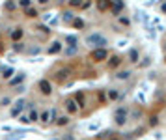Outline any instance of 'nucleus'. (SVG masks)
Instances as JSON below:
<instances>
[{
    "label": "nucleus",
    "instance_id": "1",
    "mask_svg": "<svg viewBox=\"0 0 166 140\" xmlns=\"http://www.w3.org/2000/svg\"><path fill=\"white\" fill-rule=\"evenodd\" d=\"M86 43L93 49H105L108 45V39L105 36H101V34H92V36L86 37Z\"/></svg>",
    "mask_w": 166,
    "mask_h": 140
},
{
    "label": "nucleus",
    "instance_id": "2",
    "mask_svg": "<svg viewBox=\"0 0 166 140\" xmlns=\"http://www.w3.org/2000/svg\"><path fill=\"white\" fill-rule=\"evenodd\" d=\"M114 122L118 123V125H125L127 123V108H118L116 110V114H114Z\"/></svg>",
    "mask_w": 166,
    "mask_h": 140
},
{
    "label": "nucleus",
    "instance_id": "3",
    "mask_svg": "<svg viewBox=\"0 0 166 140\" xmlns=\"http://www.w3.org/2000/svg\"><path fill=\"white\" fill-rule=\"evenodd\" d=\"M92 58H93V62H103V60L108 58V51L107 49H93L92 51Z\"/></svg>",
    "mask_w": 166,
    "mask_h": 140
},
{
    "label": "nucleus",
    "instance_id": "4",
    "mask_svg": "<svg viewBox=\"0 0 166 140\" xmlns=\"http://www.w3.org/2000/svg\"><path fill=\"white\" fill-rule=\"evenodd\" d=\"M37 88H39V92H41L43 95H51V92H52V86H51V82H49L47 78H41V81L37 82Z\"/></svg>",
    "mask_w": 166,
    "mask_h": 140
},
{
    "label": "nucleus",
    "instance_id": "5",
    "mask_svg": "<svg viewBox=\"0 0 166 140\" xmlns=\"http://www.w3.org/2000/svg\"><path fill=\"white\" fill-rule=\"evenodd\" d=\"M24 105H26V103H24V99H17V101H15V107L11 108V116L13 118H17L19 114L24 110Z\"/></svg>",
    "mask_w": 166,
    "mask_h": 140
},
{
    "label": "nucleus",
    "instance_id": "6",
    "mask_svg": "<svg viewBox=\"0 0 166 140\" xmlns=\"http://www.w3.org/2000/svg\"><path fill=\"white\" fill-rule=\"evenodd\" d=\"M65 108H67L69 114H77L78 112V105L75 103V99H67V101H65Z\"/></svg>",
    "mask_w": 166,
    "mask_h": 140
},
{
    "label": "nucleus",
    "instance_id": "7",
    "mask_svg": "<svg viewBox=\"0 0 166 140\" xmlns=\"http://www.w3.org/2000/svg\"><path fill=\"white\" fill-rule=\"evenodd\" d=\"M110 0H97V9L99 11H108L110 9Z\"/></svg>",
    "mask_w": 166,
    "mask_h": 140
},
{
    "label": "nucleus",
    "instance_id": "8",
    "mask_svg": "<svg viewBox=\"0 0 166 140\" xmlns=\"http://www.w3.org/2000/svg\"><path fill=\"white\" fill-rule=\"evenodd\" d=\"M121 9H123V0H116L110 11H112L114 15H119V13H121Z\"/></svg>",
    "mask_w": 166,
    "mask_h": 140
},
{
    "label": "nucleus",
    "instance_id": "9",
    "mask_svg": "<svg viewBox=\"0 0 166 140\" xmlns=\"http://www.w3.org/2000/svg\"><path fill=\"white\" fill-rule=\"evenodd\" d=\"M69 73H71V71H69L67 67H64V69H58V73H56V78H58L60 82H62V81H65V78L69 77Z\"/></svg>",
    "mask_w": 166,
    "mask_h": 140
},
{
    "label": "nucleus",
    "instance_id": "10",
    "mask_svg": "<svg viewBox=\"0 0 166 140\" xmlns=\"http://www.w3.org/2000/svg\"><path fill=\"white\" fill-rule=\"evenodd\" d=\"M60 51H62V43L60 41H54L51 47H49V54H58Z\"/></svg>",
    "mask_w": 166,
    "mask_h": 140
},
{
    "label": "nucleus",
    "instance_id": "11",
    "mask_svg": "<svg viewBox=\"0 0 166 140\" xmlns=\"http://www.w3.org/2000/svg\"><path fill=\"white\" fill-rule=\"evenodd\" d=\"M24 77H26L24 73H19V77H13V78H9V86H17V84H21V82L24 81Z\"/></svg>",
    "mask_w": 166,
    "mask_h": 140
},
{
    "label": "nucleus",
    "instance_id": "12",
    "mask_svg": "<svg viewBox=\"0 0 166 140\" xmlns=\"http://www.w3.org/2000/svg\"><path fill=\"white\" fill-rule=\"evenodd\" d=\"M119 64H121V58H119V56H112V58H110V62H108V69L118 67Z\"/></svg>",
    "mask_w": 166,
    "mask_h": 140
},
{
    "label": "nucleus",
    "instance_id": "13",
    "mask_svg": "<svg viewBox=\"0 0 166 140\" xmlns=\"http://www.w3.org/2000/svg\"><path fill=\"white\" fill-rule=\"evenodd\" d=\"M77 52H78V45H69V49L64 51L65 56H73V54H77Z\"/></svg>",
    "mask_w": 166,
    "mask_h": 140
},
{
    "label": "nucleus",
    "instance_id": "14",
    "mask_svg": "<svg viewBox=\"0 0 166 140\" xmlns=\"http://www.w3.org/2000/svg\"><path fill=\"white\" fill-rule=\"evenodd\" d=\"M129 77H131V71H129V69H123V71H119L118 75H116V78H118V81H127Z\"/></svg>",
    "mask_w": 166,
    "mask_h": 140
},
{
    "label": "nucleus",
    "instance_id": "15",
    "mask_svg": "<svg viewBox=\"0 0 166 140\" xmlns=\"http://www.w3.org/2000/svg\"><path fill=\"white\" fill-rule=\"evenodd\" d=\"M75 103H78V107H86V101H84V93H75Z\"/></svg>",
    "mask_w": 166,
    "mask_h": 140
},
{
    "label": "nucleus",
    "instance_id": "16",
    "mask_svg": "<svg viewBox=\"0 0 166 140\" xmlns=\"http://www.w3.org/2000/svg\"><path fill=\"white\" fill-rule=\"evenodd\" d=\"M129 62H138V51L136 49H131L129 51Z\"/></svg>",
    "mask_w": 166,
    "mask_h": 140
},
{
    "label": "nucleus",
    "instance_id": "17",
    "mask_svg": "<svg viewBox=\"0 0 166 140\" xmlns=\"http://www.w3.org/2000/svg\"><path fill=\"white\" fill-rule=\"evenodd\" d=\"M21 37H23V30L21 28H17V30H13V32H11V39H13V41H19Z\"/></svg>",
    "mask_w": 166,
    "mask_h": 140
},
{
    "label": "nucleus",
    "instance_id": "18",
    "mask_svg": "<svg viewBox=\"0 0 166 140\" xmlns=\"http://www.w3.org/2000/svg\"><path fill=\"white\" fill-rule=\"evenodd\" d=\"M54 123H56V125H67V123H69V118H67V116H60V118L54 119Z\"/></svg>",
    "mask_w": 166,
    "mask_h": 140
},
{
    "label": "nucleus",
    "instance_id": "19",
    "mask_svg": "<svg viewBox=\"0 0 166 140\" xmlns=\"http://www.w3.org/2000/svg\"><path fill=\"white\" fill-rule=\"evenodd\" d=\"M13 75V67H2V77L4 78H11Z\"/></svg>",
    "mask_w": 166,
    "mask_h": 140
},
{
    "label": "nucleus",
    "instance_id": "20",
    "mask_svg": "<svg viewBox=\"0 0 166 140\" xmlns=\"http://www.w3.org/2000/svg\"><path fill=\"white\" fill-rule=\"evenodd\" d=\"M13 51L15 52H24V51H26V47H24V43H21V41H15V45H13Z\"/></svg>",
    "mask_w": 166,
    "mask_h": 140
},
{
    "label": "nucleus",
    "instance_id": "21",
    "mask_svg": "<svg viewBox=\"0 0 166 140\" xmlns=\"http://www.w3.org/2000/svg\"><path fill=\"white\" fill-rule=\"evenodd\" d=\"M24 13H26V17H37V9L36 8H24Z\"/></svg>",
    "mask_w": 166,
    "mask_h": 140
},
{
    "label": "nucleus",
    "instance_id": "22",
    "mask_svg": "<svg viewBox=\"0 0 166 140\" xmlns=\"http://www.w3.org/2000/svg\"><path fill=\"white\" fill-rule=\"evenodd\" d=\"M62 21H64V23H71V21H73V13H71V11H64V13H62Z\"/></svg>",
    "mask_w": 166,
    "mask_h": 140
},
{
    "label": "nucleus",
    "instance_id": "23",
    "mask_svg": "<svg viewBox=\"0 0 166 140\" xmlns=\"http://www.w3.org/2000/svg\"><path fill=\"white\" fill-rule=\"evenodd\" d=\"M54 119H56V108H51L49 110V122L47 123H54Z\"/></svg>",
    "mask_w": 166,
    "mask_h": 140
},
{
    "label": "nucleus",
    "instance_id": "24",
    "mask_svg": "<svg viewBox=\"0 0 166 140\" xmlns=\"http://www.w3.org/2000/svg\"><path fill=\"white\" fill-rule=\"evenodd\" d=\"M73 26L75 28H84V21H82V19H73Z\"/></svg>",
    "mask_w": 166,
    "mask_h": 140
},
{
    "label": "nucleus",
    "instance_id": "25",
    "mask_svg": "<svg viewBox=\"0 0 166 140\" xmlns=\"http://www.w3.org/2000/svg\"><path fill=\"white\" fill-rule=\"evenodd\" d=\"M17 138H23L21 131H17V133H13V134H8V136H6V140H17Z\"/></svg>",
    "mask_w": 166,
    "mask_h": 140
},
{
    "label": "nucleus",
    "instance_id": "26",
    "mask_svg": "<svg viewBox=\"0 0 166 140\" xmlns=\"http://www.w3.org/2000/svg\"><path fill=\"white\" fill-rule=\"evenodd\" d=\"M65 43H69V45H77V43H78V39L75 37V36H67V37H65Z\"/></svg>",
    "mask_w": 166,
    "mask_h": 140
},
{
    "label": "nucleus",
    "instance_id": "27",
    "mask_svg": "<svg viewBox=\"0 0 166 140\" xmlns=\"http://www.w3.org/2000/svg\"><path fill=\"white\" fill-rule=\"evenodd\" d=\"M28 119H30V122H36V119H39V114L36 110H32V112H30V116H28Z\"/></svg>",
    "mask_w": 166,
    "mask_h": 140
},
{
    "label": "nucleus",
    "instance_id": "28",
    "mask_svg": "<svg viewBox=\"0 0 166 140\" xmlns=\"http://www.w3.org/2000/svg\"><path fill=\"white\" fill-rule=\"evenodd\" d=\"M39 119H41L43 123H47L49 122V110H45V112H41V116H39Z\"/></svg>",
    "mask_w": 166,
    "mask_h": 140
},
{
    "label": "nucleus",
    "instance_id": "29",
    "mask_svg": "<svg viewBox=\"0 0 166 140\" xmlns=\"http://www.w3.org/2000/svg\"><path fill=\"white\" fill-rule=\"evenodd\" d=\"M30 4H32V0H19V6L21 8H30Z\"/></svg>",
    "mask_w": 166,
    "mask_h": 140
},
{
    "label": "nucleus",
    "instance_id": "30",
    "mask_svg": "<svg viewBox=\"0 0 166 140\" xmlns=\"http://www.w3.org/2000/svg\"><path fill=\"white\" fill-rule=\"evenodd\" d=\"M26 52L28 54H39V47H34V49L30 47V49H26Z\"/></svg>",
    "mask_w": 166,
    "mask_h": 140
},
{
    "label": "nucleus",
    "instance_id": "31",
    "mask_svg": "<svg viewBox=\"0 0 166 140\" xmlns=\"http://www.w3.org/2000/svg\"><path fill=\"white\" fill-rule=\"evenodd\" d=\"M108 97H110V99H118L119 95H118V92H116V90H110V92H108Z\"/></svg>",
    "mask_w": 166,
    "mask_h": 140
},
{
    "label": "nucleus",
    "instance_id": "32",
    "mask_svg": "<svg viewBox=\"0 0 166 140\" xmlns=\"http://www.w3.org/2000/svg\"><path fill=\"white\" fill-rule=\"evenodd\" d=\"M9 103H11V99H9V97H4L2 101H0V105H2V107H8Z\"/></svg>",
    "mask_w": 166,
    "mask_h": 140
},
{
    "label": "nucleus",
    "instance_id": "33",
    "mask_svg": "<svg viewBox=\"0 0 166 140\" xmlns=\"http://www.w3.org/2000/svg\"><path fill=\"white\" fill-rule=\"evenodd\" d=\"M119 23H121V24H125V26H129V24H131V21H129L127 17H119Z\"/></svg>",
    "mask_w": 166,
    "mask_h": 140
},
{
    "label": "nucleus",
    "instance_id": "34",
    "mask_svg": "<svg viewBox=\"0 0 166 140\" xmlns=\"http://www.w3.org/2000/svg\"><path fill=\"white\" fill-rule=\"evenodd\" d=\"M69 4H71L73 8H77V6H80V4H82V0H69Z\"/></svg>",
    "mask_w": 166,
    "mask_h": 140
},
{
    "label": "nucleus",
    "instance_id": "35",
    "mask_svg": "<svg viewBox=\"0 0 166 140\" xmlns=\"http://www.w3.org/2000/svg\"><path fill=\"white\" fill-rule=\"evenodd\" d=\"M21 123H24V125H28V123H30L28 116H21Z\"/></svg>",
    "mask_w": 166,
    "mask_h": 140
},
{
    "label": "nucleus",
    "instance_id": "36",
    "mask_svg": "<svg viewBox=\"0 0 166 140\" xmlns=\"http://www.w3.org/2000/svg\"><path fill=\"white\" fill-rule=\"evenodd\" d=\"M157 123H159V119H157V118H155V116H153L151 119H149V125H157Z\"/></svg>",
    "mask_w": 166,
    "mask_h": 140
},
{
    "label": "nucleus",
    "instance_id": "37",
    "mask_svg": "<svg viewBox=\"0 0 166 140\" xmlns=\"http://www.w3.org/2000/svg\"><path fill=\"white\" fill-rule=\"evenodd\" d=\"M160 11H162V13H166V2H162V4H160Z\"/></svg>",
    "mask_w": 166,
    "mask_h": 140
},
{
    "label": "nucleus",
    "instance_id": "38",
    "mask_svg": "<svg viewBox=\"0 0 166 140\" xmlns=\"http://www.w3.org/2000/svg\"><path fill=\"white\" fill-rule=\"evenodd\" d=\"M13 8H15L13 2H8V4H6V9H13Z\"/></svg>",
    "mask_w": 166,
    "mask_h": 140
},
{
    "label": "nucleus",
    "instance_id": "39",
    "mask_svg": "<svg viewBox=\"0 0 166 140\" xmlns=\"http://www.w3.org/2000/svg\"><path fill=\"white\" fill-rule=\"evenodd\" d=\"M37 2H39V4H47L49 0H37Z\"/></svg>",
    "mask_w": 166,
    "mask_h": 140
},
{
    "label": "nucleus",
    "instance_id": "40",
    "mask_svg": "<svg viewBox=\"0 0 166 140\" xmlns=\"http://www.w3.org/2000/svg\"><path fill=\"white\" fill-rule=\"evenodd\" d=\"M110 140H118V138H112V136H110Z\"/></svg>",
    "mask_w": 166,
    "mask_h": 140
},
{
    "label": "nucleus",
    "instance_id": "41",
    "mask_svg": "<svg viewBox=\"0 0 166 140\" xmlns=\"http://www.w3.org/2000/svg\"><path fill=\"white\" fill-rule=\"evenodd\" d=\"M58 2H65V0H58Z\"/></svg>",
    "mask_w": 166,
    "mask_h": 140
}]
</instances>
